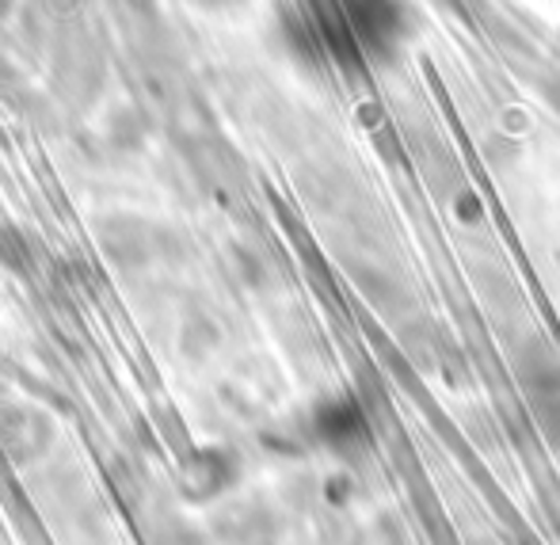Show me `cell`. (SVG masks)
<instances>
[{
	"label": "cell",
	"mask_w": 560,
	"mask_h": 545,
	"mask_svg": "<svg viewBox=\"0 0 560 545\" xmlns=\"http://www.w3.org/2000/svg\"><path fill=\"white\" fill-rule=\"evenodd\" d=\"M325 38L339 58H385L405 38V8L400 0H332Z\"/></svg>",
	"instance_id": "1"
}]
</instances>
